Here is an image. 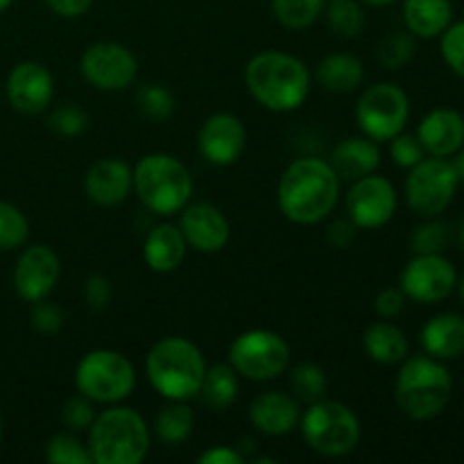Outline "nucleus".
Returning a JSON list of instances; mask_svg holds the SVG:
<instances>
[{
	"label": "nucleus",
	"mask_w": 464,
	"mask_h": 464,
	"mask_svg": "<svg viewBox=\"0 0 464 464\" xmlns=\"http://www.w3.org/2000/svg\"><path fill=\"white\" fill-rule=\"evenodd\" d=\"M290 362V344L281 334L249 329L229 347V365L249 381H270L284 374Z\"/></svg>",
	"instance_id": "obj_11"
},
{
	"label": "nucleus",
	"mask_w": 464,
	"mask_h": 464,
	"mask_svg": "<svg viewBox=\"0 0 464 464\" xmlns=\"http://www.w3.org/2000/svg\"><path fill=\"white\" fill-rule=\"evenodd\" d=\"M411 118V100L401 86L392 82H379L367 86L356 102L358 127L367 139L388 143L390 139L406 130Z\"/></svg>",
	"instance_id": "obj_9"
},
{
	"label": "nucleus",
	"mask_w": 464,
	"mask_h": 464,
	"mask_svg": "<svg viewBox=\"0 0 464 464\" xmlns=\"http://www.w3.org/2000/svg\"><path fill=\"white\" fill-rule=\"evenodd\" d=\"M44 456L50 464H93L89 447L72 433H57L45 442Z\"/></svg>",
	"instance_id": "obj_34"
},
{
	"label": "nucleus",
	"mask_w": 464,
	"mask_h": 464,
	"mask_svg": "<svg viewBox=\"0 0 464 464\" xmlns=\"http://www.w3.org/2000/svg\"><path fill=\"white\" fill-rule=\"evenodd\" d=\"M290 390L299 403H315L329 392V376L315 362H299L290 374Z\"/></svg>",
	"instance_id": "obj_32"
},
{
	"label": "nucleus",
	"mask_w": 464,
	"mask_h": 464,
	"mask_svg": "<svg viewBox=\"0 0 464 464\" xmlns=\"http://www.w3.org/2000/svg\"><path fill=\"white\" fill-rule=\"evenodd\" d=\"M331 168L340 179L356 181L361 177L372 175L379 170L381 166V150L379 143L362 136H349V139L340 140L334 150H331L329 159Z\"/></svg>",
	"instance_id": "obj_23"
},
{
	"label": "nucleus",
	"mask_w": 464,
	"mask_h": 464,
	"mask_svg": "<svg viewBox=\"0 0 464 464\" xmlns=\"http://www.w3.org/2000/svg\"><path fill=\"white\" fill-rule=\"evenodd\" d=\"M326 25L340 39H353L365 30V7L358 0H326Z\"/></svg>",
	"instance_id": "obj_30"
},
{
	"label": "nucleus",
	"mask_w": 464,
	"mask_h": 464,
	"mask_svg": "<svg viewBox=\"0 0 464 464\" xmlns=\"http://www.w3.org/2000/svg\"><path fill=\"white\" fill-rule=\"evenodd\" d=\"M238 374H236L234 367L229 362H216L204 372L198 397L202 399L204 406L222 412L238 399Z\"/></svg>",
	"instance_id": "obj_28"
},
{
	"label": "nucleus",
	"mask_w": 464,
	"mask_h": 464,
	"mask_svg": "<svg viewBox=\"0 0 464 464\" xmlns=\"http://www.w3.org/2000/svg\"><path fill=\"white\" fill-rule=\"evenodd\" d=\"M458 172L451 159L424 157L417 166L408 170L406 202L417 216L438 218L451 207L458 193Z\"/></svg>",
	"instance_id": "obj_10"
},
{
	"label": "nucleus",
	"mask_w": 464,
	"mask_h": 464,
	"mask_svg": "<svg viewBox=\"0 0 464 464\" xmlns=\"http://www.w3.org/2000/svg\"><path fill=\"white\" fill-rule=\"evenodd\" d=\"M451 163H453V168H456V172H458V179L464 181V145L460 150H458L456 154H453Z\"/></svg>",
	"instance_id": "obj_48"
},
{
	"label": "nucleus",
	"mask_w": 464,
	"mask_h": 464,
	"mask_svg": "<svg viewBox=\"0 0 464 464\" xmlns=\"http://www.w3.org/2000/svg\"><path fill=\"white\" fill-rule=\"evenodd\" d=\"M3 435H5V420H3V412H0V444H3Z\"/></svg>",
	"instance_id": "obj_52"
},
{
	"label": "nucleus",
	"mask_w": 464,
	"mask_h": 464,
	"mask_svg": "<svg viewBox=\"0 0 464 464\" xmlns=\"http://www.w3.org/2000/svg\"><path fill=\"white\" fill-rule=\"evenodd\" d=\"M340 199V177L329 161L302 157L290 163L276 186V204L295 225L311 227L331 216Z\"/></svg>",
	"instance_id": "obj_1"
},
{
	"label": "nucleus",
	"mask_w": 464,
	"mask_h": 464,
	"mask_svg": "<svg viewBox=\"0 0 464 464\" xmlns=\"http://www.w3.org/2000/svg\"><path fill=\"white\" fill-rule=\"evenodd\" d=\"M272 14L288 30H306L324 14L326 0H270Z\"/></svg>",
	"instance_id": "obj_31"
},
{
	"label": "nucleus",
	"mask_w": 464,
	"mask_h": 464,
	"mask_svg": "<svg viewBox=\"0 0 464 464\" xmlns=\"http://www.w3.org/2000/svg\"><path fill=\"white\" fill-rule=\"evenodd\" d=\"M207 361L202 349L188 338L168 335L145 356V374L150 385L168 401H190L199 394Z\"/></svg>",
	"instance_id": "obj_5"
},
{
	"label": "nucleus",
	"mask_w": 464,
	"mask_h": 464,
	"mask_svg": "<svg viewBox=\"0 0 464 464\" xmlns=\"http://www.w3.org/2000/svg\"><path fill=\"white\" fill-rule=\"evenodd\" d=\"M179 213V229L188 247L202 254H218L227 247L231 225L220 208L208 202H188Z\"/></svg>",
	"instance_id": "obj_17"
},
{
	"label": "nucleus",
	"mask_w": 464,
	"mask_h": 464,
	"mask_svg": "<svg viewBox=\"0 0 464 464\" xmlns=\"http://www.w3.org/2000/svg\"><path fill=\"white\" fill-rule=\"evenodd\" d=\"M403 23L412 36L438 39L453 23L451 0H403Z\"/></svg>",
	"instance_id": "obj_25"
},
{
	"label": "nucleus",
	"mask_w": 464,
	"mask_h": 464,
	"mask_svg": "<svg viewBox=\"0 0 464 464\" xmlns=\"http://www.w3.org/2000/svg\"><path fill=\"white\" fill-rule=\"evenodd\" d=\"M80 72L93 89L113 93L134 84L139 77V59L127 45L98 41L82 53Z\"/></svg>",
	"instance_id": "obj_12"
},
{
	"label": "nucleus",
	"mask_w": 464,
	"mask_h": 464,
	"mask_svg": "<svg viewBox=\"0 0 464 464\" xmlns=\"http://www.w3.org/2000/svg\"><path fill=\"white\" fill-rule=\"evenodd\" d=\"M406 302L408 297L403 295L401 288H385L376 295L374 311L379 313V317H383V320H392V317H397L399 313L403 311Z\"/></svg>",
	"instance_id": "obj_44"
},
{
	"label": "nucleus",
	"mask_w": 464,
	"mask_h": 464,
	"mask_svg": "<svg viewBox=\"0 0 464 464\" xmlns=\"http://www.w3.org/2000/svg\"><path fill=\"white\" fill-rule=\"evenodd\" d=\"M84 190L98 207H118L134 190V168L122 159H100L86 170Z\"/></svg>",
	"instance_id": "obj_19"
},
{
	"label": "nucleus",
	"mask_w": 464,
	"mask_h": 464,
	"mask_svg": "<svg viewBox=\"0 0 464 464\" xmlns=\"http://www.w3.org/2000/svg\"><path fill=\"white\" fill-rule=\"evenodd\" d=\"M456 290H458V295H460V302H462V306H464V276H462L460 281H458Z\"/></svg>",
	"instance_id": "obj_50"
},
{
	"label": "nucleus",
	"mask_w": 464,
	"mask_h": 464,
	"mask_svg": "<svg viewBox=\"0 0 464 464\" xmlns=\"http://www.w3.org/2000/svg\"><path fill=\"white\" fill-rule=\"evenodd\" d=\"M388 143L392 161L397 163L399 168H406V170H411L412 166H417V163L426 157V150L424 145L420 143V139H417V134L399 131V134L394 136V139H390Z\"/></svg>",
	"instance_id": "obj_41"
},
{
	"label": "nucleus",
	"mask_w": 464,
	"mask_h": 464,
	"mask_svg": "<svg viewBox=\"0 0 464 464\" xmlns=\"http://www.w3.org/2000/svg\"><path fill=\"white\" fill-rule=\"evenodd\" d=\"M299 430L315 453L324 458L349 456L361 442V420L343 401L320 399L308 403L299 420Z\"/></svg>",
	"instance_id": "obj_7"
},
{
	"label": "nucleus",
	"mask_w": 464,
	"mask_h": 464,
	"mask_svg": "<svg viewBox=\"0 0 464 464\" xmlns=\"http://www.w3.org/2000/svg\"><path fill=\"white\" fill-rule=\"evenodd\" d=\"M421 347L438 361H456L464 353V315L440 313L430 317L420 334Z\"/></svg>",
	"instance_id": "obj_24"
},
{
	"label": "nucleus",
	"mask_w": 464,
	"mask_h": 464,
	"mask_svg": "<svg viewBox=\"0 0 464 464\" xmlns=\"http://www.w3.org/2000/svg\"><path fill=\"white\" fill-rule=\"evenodd\" d=\"M195 181L188 168L166 152L145 154L134 168V193L148 211L175 216L193 198Z\"/></svg>",
	"instance_id": "obj_6"
},
{
	"label": "nucleus",
	"mask_w": 464,
	"mask_h": 464,
	"mask_svg": "<svg viewBox=\"0 0 464 464\" xmlns=\"http://www.w3.org/2000/svg\"><path fill=\"white\" fill-rule=\"evenodd\" d=\"M299 420H302V403L293 394L281 390L258 394L249 406V421L258 433L267 438L293 433L295 429H299Z\"/></svg>",
	"instance_id": "obj_20"
},
{
	"label": "nucleus",
	"mask_w": 464,
	"mask_h": 464,
	"mask_svg": "<svg viewBox=\"0 0 464 464\" xmlns=\"http://www.w3.org/2000/svg\"><path fill=\"white\" fill-rule=\"evenodd\" d=\"M440 53L444 63L464 80V21L451 23L440 36Z\"/></svg>",
	"instance_id": "obj_39"
},
{
	"label": "nucleus",
	"mask_w": 464,
	"mask_h": 464,
	"mask_svg": "<svg viewBox=\"0 0 464 464\" xmlns=\"http://www.w3.org/2000/svg\"><path fill=\"white\" fill-rule=\"evenodd\" d=\"M356 234H358V227L353 225L349 218H343V220L331 222L329 229H326V240H329L331 247L347 249L349 245L356 240Z\"/></svg>",
	"instance_id": "obj_45"
},
{
	"label": "nucleus",
	"mask_w": 464,
	"mask_h": 464,
	"mask_svg": "<svg viewBox=\"0 0 464 464\" xmlns=\"http://www.w3.org/2000/svg\"><path fill=\"white\" fill-rule=\"evenodd\" d=\"M48 127L63 139H75L89 127V113L77 104H62L50 113Z\"/></svg>",
	"instance_id": "obj_38"
},
{
	"label": "nucleus",
	"mask_w": 464,
	"mask_h": 464,
	"mask_svg": "<svg viewBox=\"0 0 464 464\" xmlns=\"http://www.w3.org/2000/svg\"><path fill=\"white\" fill-rule=\"evenodd\" d=\"M186 252H188V243H186L179 225L163 222V225L152 227L150 234L145 236V266L152 272H159V275H170V272H175L184 263Z\"/></svg>",
	"instance_id": "obj_22"
},
{
	"label": "nucleus",
	"mask_w": 464,
	"mask_h": 464,
	"mask_svg": "<svg viewBox=\"0 0 464 464\" xmlns=\"http://www.w3.org/2000/svg\"><path fill=\"white\" fill-rule=\"evenodd\" d=\"M362 7H390V5L399 3V0H358Z\"/></svg>",
	"instance_id": "obj_49"
},
{
	"label": "nucleus",
	"mask_w": 464,
	"mask_h": 464,
	"mask_svg": "<svg viewBox=\"0 0 464 464\" xmlns=\"http://www.w3.org/2000/svg\"><path fill=\"white\" fill-rule=\"evenodd\" d=\"M313 75L306 63L290 53L266 50L245 66V86L263 109L288 113L302 107L311 93Z\"/></svg>",
	"instance_id": "obj_2"
},
{
	"label": "nucleus",
	"mask_w": 464,
	"mask_h": 464,
	"mask_svg": "<svg viewBox=\"0 0 464 464\" xmlns=\"http://www.w3.org/2000/svg\"><path fill=\"white\" fill-rule=\"evenodd\" d=\"M95 415H98V412H95V403L91 401V399L77 394V397L68 399V401L63 403L62 421L71 433H86V430L91 429V424H93Z\"/></svg>",
	"instance_id": "obj_40"
},
{
	"label": "nucleus",
	"mask_w": 464,
	"mask_h": 464,
	"mask_svg": "<svg viewBox=\"0 0 464 464\" xmlns=\"http://www.w3.org/2000/svg\"><path fill=\"white\" fill-rule=\"evenodd\" d=\"M86 433V447L93 464H140L152 444L148 421L134 408L121 403L98 412Z\"/></svg>",
	"instance_id": "obj_4"
},
{
	"label": "nucleus",
	"mask_w": 464,
	"mask_h": 464,
	"mask_svg": "<svg viewBox=\"0 0 464 464\" xmlns=\"http://www.w3.org/2000/svg\"><path fill=\"white\" fill-rule=\"evenodd\" d=\"M199 464H243L245 456L234 447L227 444H218V447H208L207 451L199 453Z\"/></svg>",
	"instance_id": "obj_46"
},
{
	"label": "nucleus",
	"mask_w": 464,
	"mask_h": 464,
	"mask_svg": "<svg viewBox=\"0 0 464 464\" xmlns=\"http://www.w3.org/2000/svg\"><path fill=\"white\" fill-rule=\"evenodd\" d=\"M315 77L326 91L334 93H353L365 82V66L358 57L349 53H334L320 59Z\"/></svg>",
	"instance_id": "obj_26"
},
{
	"label": "nucleus",
	"mask_w": 464,
	"mask_h": 464,
	"mask_svg": "<svg viewBox=\"0 0 464 464\" xmlns=\"http://www.w3.org/2000/svg\"><path fill=\"white\" fill-rule=\"evenodd\" d=\"M456 285V266L442 254H415L399 276V288L417 304L444 302Z\"/></svg>",
	"instance_id": "obj_13"
},
{
	"label": "nucleus",
	"mask_w": 464,
	"mask_h": 464,
	"mask_svg": "<svg viewBox=\"0 0 464 464\" xmlns=\"http://www.w3.org/2000/svg\"><path fill=\"white\" fill-rule=\"evenodd\" d=\"M14 0H0V14L5 12V9H9V5H12Z\"/></svg>",
	"instance_id": "obj_51"
},
{
	"label": "nucleus",
	"mask_w": 464,
	"mask_h": 464,
	"mask_svg": "<svg viewBox=\"0 0 464 464\" xmlns=\"http://www.w3.org/2000/svg\"><path fill=\"white\" fill-rule=\"evenodd\" d=\"M75 388L82 397L93 403L113 406L131 397L136 388V370L125 353L113 349H93L77 362Z\"/></svg>",
	"instance_id": "obj_8"
},
{
	"label": "nucleus",
	"mask_w": 464,
	"mask_h": 464,
	"mask_svg": "<svg viewBox=\"0 0 464 464\" xmlns=\"http://www.w3.org/2000/svg\"><path fill=\"white\" fill-rule=\"evenodd\" d=\"M30 238V222L25 213L9 202H0V252L23 247Z\"/></svg>",
	"instance_id": "obj_33"
},
{
	"label": "nucleus",
	"mask_w": 464,
	"mask_h": 464,
	"mask_svg": "<svg viewBox=\"0 0 464 464\" xmlns=\"http://www.w3.org/2000/svg\"><path fill=\"white\" fill-rule=\"evenodd\" d=\"M247 148V130L234 113H213L202 122L198 134V150L211 166H231Z\"/></svg>",
	"instance_id": "obj_15"
},
{
	"label": "nucleus",
	"mask_w": 464,
	"mask_h": 464,
	"mask_svg": "<svg viewBox=\"0 0 464 464\" xmlns=\"http://www.w3.org/2000/svg\"><path fill=\"white\" fill-rule=\"evenodd\" d=\"M84 299L93 311H104L111 302V281L104 275H91L84 284Z\"/></svg>",
	"instance_id": "obj_43"
},
{
	"label": "nucleus",
	"mask_w": 464,
	"mask_h": 464,
	"mask_svg": "<svg viewBox=\"0 0 464 464\" xmlns=\"http://www.w3.org/2000/svg\"><path fill=\"white\" fill-rule=\"evenodd\" d=\"M62 275V263L48 245H32L18 256L14 267V290L23 302L48 299Z\"/></svg>",
	"instance_id": "obj_16"
},
{
	"label": "nucleus",
	"mask_w": 464,
	"mask_h": 464,
	"mask_svg": "<svg viewBox=\"0 0 464 464\" xmlns=\"http://www.w3.org/2000/svg\"><path fill=\"white\" fill-rule=\"evenodd\" d=\"M394 381V401L399 411L415 421L442 415L453 397V376L449 367L429 353L406 356L399 362Z\"/></svg>",
	"instance_id": "obj_3"
},
{
	"label": "nucleus",
	"mask_w": 464,
	"mask_h": 464,
	"mask_svg": "<svg viewBox=\"0 0 464 464\" xmlns=\"http://www.w3.org/2000/svg\"><path fill=\"white\" fill-rule=\"evenodd\" d=\"M45 5L62 18H80L89 12L93 0H45Z\"/></svg>",
	"instance_id": "obj_47"
},
{
	"label": "nucleus",
	"mask_w": 464,
	"mask_h": 464,
	"mask_svg": "<svg viewBox=\"0 0 464 464\" xmlns=\"http://www.w3.org/2000/svg\"><path fill=\"white\" fill-rule=\"evenodd\" d=\"M32 326H34L39 334H57L63 326V313L57 304L48 302V299H41V302L32 304Z\"/></svg>",
	"instance_id": "obj_42"
},
{
	"label": "nucleus",
	"mask_w": 464,
	"mask_h": 464,
	"mask_svg": "<svg viewBox=\"0 0 464 464\" xmlns=\"http://www.w3.org/2000/svg\"><path fill=\"white\" fill-rule=\"evenodd\" d=\"M399 195L392 181L383 175H365L356 179L344 198L347 218L358 229H381L394 218Z\"/></svg>",
	"instance_id": "obj_14"
},
{
	"label": "nucleus",
	"mask_w": 464,
	"mask_h": 464,
	"mask_svg": "<svg viewBox=\"0 0 464 464\" xmlns=\"http://www.w3.org/2000/svg\"><path fill=\"white\" fill-rule=\"evenodd\" d=\"M367 356L379 365H399L408 356V338L397 324L388 320L374 322L362 334Z\"/></svg>",
	"instance_id": "obj_27"
},
{
	"label": "nucleus",
	"mask_w": 464,
	"mask_h": 464,
	"mask_svg": "<svg viewBox=\"0 0 464 464\" xmlns=\"http://www.w3.org/2000/svg\"><path fill=\"white\" fill-rule=\"evenodd\" d=\"M417 139L429 157L451 159L464 145V116L451 107L433 109L421 118Z\"/></svg>",
	"instance_id": "obj_21"
},
{
	"label": "nucleus",
	"mask_w": 464,
	"mask_h": 464,
	"mask_svg": "<svg viewBox=\"0 0 464 464\" xmlns=\"http://www.w3.org/2000/svg\"><path fill=\"white\" fill-rule=\"evenodd\" d=\"M136 102H139V111L150 121L161 122L175 113V95L170 93V89L157 84V82L140 86L139 93H136Z\"/></svg>",
	"instance_id": "obj_36"
},
{
	"label": "nucleus",
	"mask_w": 464,
	"mask_h": 464,
	"mask_svg": "<svg viewBox=\"0 0 464 464\" xmlns=\"http://www.w3.org/2000/svg\"><path fill=\"white\" fill-rule=\"evenodd\" d=\"M458 238H460V245H462V249H464V222L460 225V231H458Z\"/></svg>",
	"instance_id": "obj_53"
},
{
	"label": "nucleus",
	"mask_w": 464,
	"mask_h": 464,
	"mask_svg": "<svg viewBox=\"0 0 464 464\" xmlns=\"http://www.w3.org/2000/svg\"><path fill=\"white\" fill-rule=\"evenodd\" d=\"M376 57L390 71L408 66V62L415 57V36L411 32H390L388 36L381 39Z\"/></svg>",
	"instance_id": "obj_35"
},
{
	"label": "nucleus",
	"mask_w": 464,
	"mask_h": 464,
	"mask_svg": "<svg viewBox=\"0 0 464 464\" xmlns=\"http://www.w3.org/2000/svg\"><path fill=\"white\" fill-rule=\"evenodd\" d=\"M195 412L188 401H170L154 417L152 430L161 442L181 444L193 435Z\"/></svg>",
	"instance_id": "obj_29"
},
{
	"label": "nucleus",
	"mask_w": 464,
	"mask_h": 464,
	"mask_svg": "<svg viewBox=\"0 0 464 464\" xmlns=\"http://www.w3.org/2000/svg\"><path fill=\"white\" fill-rule=\"evenodd\" d=\"M54 77L44 63L21 62L7 77V100L18 113L36 116L53 102Z\"/></svg>",
	"instance_id": "obj_18"
},
{
	"label": "nucleus",
	"mask_w": 464,
	"mask_h": 464,
	"mask_svg": "<svg viewBox=\"0 0 464 464\" xmlns=\"http://www.w3.org/2000/svg\"><path fill=\"white\" fill-rule=\"evenodd\" d=\"M449 243V227L435 218H426V222L415 227L411 236L412 254H442Z\"/></svg>",
	"instance_id": "obj_37"
}]
</instances>
